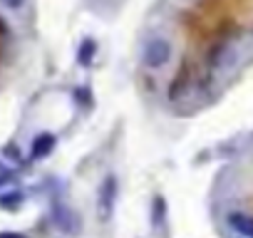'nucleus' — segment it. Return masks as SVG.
<instances>
[{
    "mask_svg": "<svg viewBox=\"0 0 253 238\" xmlns=\"http://www.w3.org/2000/svg\"><path fill=\"white\" fill-rule=\"evenodd\" d=\"M233 55H236V52H233V47H231L228 42H218V45H213V47L209 50V65H211L213 70H218V67L228 65Z\"/></svg>",
    "mask_w": 253,
    "mask_h": 238,
    "instance_id": "obj_3",
    "label": "nucleus"
},
{
    "mask_svg": "<svg viewBox=\"0 0 253 238\" xmlns=\"http://www.w3.org/2000/svg\"><path fill=\"white\" fill-rule=\"evenodd\" d=\"M171 57H174V47L167 38H152L142 50V65L147 70H162L171 62Z\"/></svg>",
    "mask_w": 253,
    "mask_h": 238,
    "instance_id": "obj_1",
    "label": "nucleus"
},
{
    "mask_svg": "<svg viewBox=\"0 0 253 238\" xmlns=\"http://www.w3.org/2000/svg\"><path fill=\"white\" fill-rule=\"evenodd\" d=\"M0 5L8 8V10H13V13H18V10L25 8V0H0Z\"/></svg>",
    "mask_w": 253,
    "mask_h": 238,
    "instance_id": "obj_5",
    "label": "nucleus"
},
{
    "mask_svg": "<svg viewBox=\"0 0 253 238\" xmlns=\"http://www.w3.org/2000/svg\"><path fill=\"white\" fill-rule=\"evenodd\" d=\"M52 144H55V137H52V134H40L38 142H35V147H33V152H35V154H42V152H47Z\"/></svg>",
    "mask_w": 253,
    "mask_h": 238,
    "instance_id": "obj_4",
    "label": "nucleus"
},
{
    "mask_svg": "<svg viewBox=\"0 0 253 238\" xmlns=\"http://www.w3.org/2000/svg\"><path fill=\"white\" fill-rule=\"evenodd\" d=\"M97 52H99L97 40H94V38H84V40L80 42V47H77V65L84 67V70H89V67L94 65Z\"/></svg>",
    "mask_w": 253,
    "mask_h": 238,
    "instance_id": "obj_2",
    "label": "nucleus"
},
{
    "mask_svg": "<svg viewBox=\"0 0 253 238\" xmlns=\"http://www.w3.org/2000/svg\"><path fill=\"white\" fill-rule=\"evenodd\" d=\"M75 97H80L84 104H89V99H92V94H89V89H87V87H80V89L75 92Z\"/></svg>",
    "mask_w": 253,
    "mask_h": 238,
    "instance_id": "obj_6",
    "label": "nucleus"
}]
</instances>
